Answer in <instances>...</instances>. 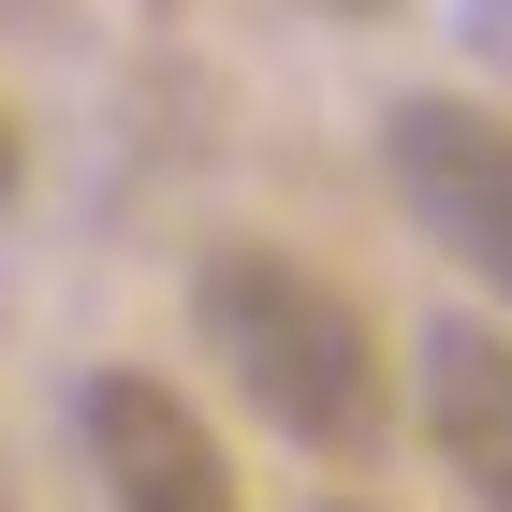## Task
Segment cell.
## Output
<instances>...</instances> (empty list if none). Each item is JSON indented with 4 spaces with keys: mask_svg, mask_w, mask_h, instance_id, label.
Listing matches in <instances>:
<instances>
[{
    "mask_svg": "<svg viewBox=\"0 0 512 512\" xmlns=\"http://www.w3.org/2000/svg\"><path fill=\"white\" fill-rule=\"evenodd\" d=\"M191 308H205V352L235 366V395L278 439H308V454H381L395 352H381V322H366L322 264H293V249H205Z\"/></svg>",
    "mask_w": 512,
    "mask_h": 512,
    "instance_id": "obj_1",
    "label": "cell"
},
{
    "mask_svg": "<svg viewBox=\"0 0 512 512\" xmlns=\"http://www.w3.org/2000/svg\"><path fill=\"white\" fill-rule=\"evenodd\" d=\"M381 161H395V205L512 308V118L469 88H410L381 118Z\"/></svg>",
    "mask_w": 512,
    "mask_h": 512,
    "instance_id": "obj_2",
    "label": "cell"
},
{
    "mask_svg": "<svg viewBox=\"0 0 512 512\" xmlns=\"http://www.w3.org/2000/svg\"><path fill=\"white\" fill-rule=\"evenodd\" d=\"M74 425H88V469H103L118 512H249L235 454L205 439V410L176 381H147V366H103V381L74 395Z\"/></svg>",
    "mask_w": 512,
    "mask_h": 512,
    "instance_id": "obj_3",
    "label": "cell"
},
{
    "mask_svg": "<svg viewBox=\"0 0 512 512\" xmlns=\"http://www.w3.org/2000/svg\"><path fill=\"white\" fill-rule=\"evenodd\" d=\"M425 439L483 512H512V322H425Z\"/></svg>",
    "mask_w": 512,
    "mask_h": 512,
    "instance_id": "obj_4",
    "label": "cell"
},
{
    "mask_svg": "<svg viewBox=\"0 0 512 512\" xmlns=\"http://www.w3.org/2000/svg\"><path fill=\"white\" fill-rule=\"evenodd\" d=\"M0 205H15V103H0Z\"/></svg>",
    "mask_w": 512,
    "mask_h": 512,
    "instance_id": "obj_5",
    "label": "cell"
},
{
    "mask_svg": "<svg viewBox=\"0 0 512 512\" xmlns=\"http://www.w3.org/2000/svg\"><path fill=\"white\" fill-rule=\"evenodd\" d=\"M322 15H381V0H322Z\"/></svg>",
    "mask_w": 512,
    "mask_h": 512,
    "instance_id": "obj_6",
    "label": "cell"
},
{
    "mask_svg": "<svg viewBox=\"0 0 512 512\" xmlns=\"http://www.w3.org/2000/svg\"><path fill=\"white\" fill-rule=\"evenodd\" d=\"M322 512H366V498H322Z\"/></svg>",
    "mask_w": 512,
    "mask_h": 512,
    "instance_id": "obj_7",
    "label": "cell"
}]
</instances>
